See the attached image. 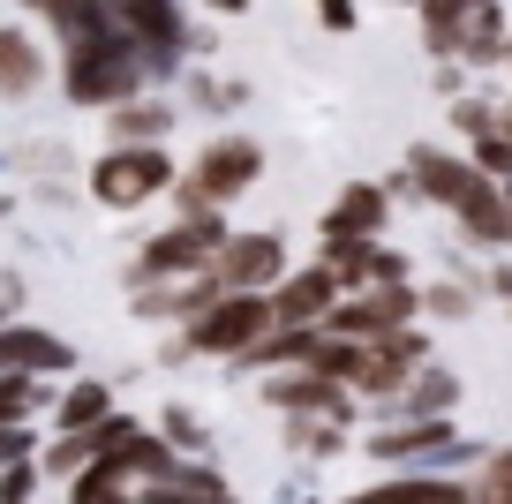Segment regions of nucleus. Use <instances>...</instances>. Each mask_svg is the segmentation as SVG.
<instances>
[{
  "mask_svg": "<svg viewBox=\"0 0 512 504\" xmlns=\"http://www.w3.org/2000/svg\"><path fill=\"white\" fill-rule=\"evenodd\" d=\"M256 166H264V151H256L249 136H234V143H211L204 151V166L189 174V211H211V204H226V196H241L256 181Z\"/></svg>",
  "mask_w": 512,
  "mask_h": 504,
  "instance_id": "7ed1b4c3",
  "label": "nucleus"
},
{
  "mask_svg": "<svg viewBox=\"0 0 512 504\" xmlns=\"http://www.w3.org/2000/svg\"><path fill=\"white\" fill-rule=\"evenodd\" d=\"M166 181H174V158H166L159 143H144V151H113L91 174V189H98V204L128 211V204H144V196H159Z\"/></svg>",
  "mask_w": 512,
  "mask_h": 504,
  "instance_id": "f03ea898",
  "label": "nucleus"
},
{
  "mask_svg": "<svg viewBox=\"0 0 512 504\" xmlns=\"http://www.w3.org/2000/svg\"><path fill=\"white\" fill-rule=\"evenodd\" d=\"M272 294H256V286H226L219 301H211L204 316H196V331H189V347L196 354H249L264 331H272Z\"/></svg>",
  "mask_w": 512,
  "mask_h": 504,
  "instance_id": "f257e3e1",
  "label": "nucleus"
},
{
  "mask_svg": "<svg viewBox=\"0 0 512 504\" xmlns=\"http://www.w3.org/2000/svg\"><path fill=\"white\" fill-rule=\"evenodd\" d=\"M166 121H174L166 106H121V113H113V128H121L128 143H151V136H166Z\"/></svg>",
  "mask_w": 512,
  "mask_h": 504,
  "instance_id": "f3484780",
  "label": "nucleus"
},
{
  "mask_svg": "<svg viewBox=\"0 0 512 504\" xmlns=\"http://www.w3.org/2000/svg\"><path fill=\"white\" fill-rule=\"evenodd\" d=\"M445 407H452V377H422L400 407H384V414H445Z\"/></svg>",
  "mask_w": 512,
  "mask_h": 504,
  "instance_id": "6ab92c4d",
  "label": "nucleus"
},
{
  "mask_svg": "<svg viewBox=\"0 0 512 504\" xmlns=\"http://www.w3.org/2000/svg\"><path fill=\"white\" fill-rule=\"evenodd\" d=\"M31 8H46V16H61V8H68V0H31Z\"/></svg>",
  "mask_w": 512,
  "mask_h": 504,
  "instance_id": "393cba45",
  "label": "nucleus"
},
{
  "mask_svg": "<svg viewBox=\"0 0 512 504\" xmlns=\"http://www.w3.org/2000/svg\"><path fill=\"white\" fill-rule=\"evenodd\" d=\"M437 437H445V422H437V414H422V429H400V437H377V459H407L415 444H437Z\"/></svg>",
  "mask_w": 512,
  "mask_h": 504,
  "instance_id": "aec40b11",
  "label": "nucleus"
},
{
  "mask_svg": "<svg viewBox=\"0 0 512 504\" xmlns=\"http://www.w3.org/2000/svg\"><path fill=\"white\" fill-rule=\"evenodd\" d=\"M407 316H415V286L384 279L377 294H362V301H347V309H332V324L347 331V339H369V331H392V324H407Z\"/></svg>",
  "mask_w": 512,
  "mask_h": 504,
  "instance_id": "423d86ee",
  "label": "nucleus"
},
{
  "mask_svg": "<svg viewBox=\"0 0 512 504\" xmlns=\"http://www.w3.org/2000/svg\"><path fill=\"white\" fill-rule=\"evenodd\" d=\"M272 407H287V414H354L347 392H339V377H324V369H309V377H279Z\"/></svg>",
  "mask_w": 512,
  "mask_h": 504,
  "instance_id": "9d476101",
  "label": "nucleus"
},
{
  "mask_svg": "<svg viewBox=\"0 0 512 504\" xmlns=\"http://www.w3.org/2000/svg\"><path fill=\"white\" fill-rule=\"evenodd\" d=\"M422 362V339H407V331H369V354H362V392H400V377Z\"/></svg>",
  "mask_w": 512,
  "mask_h": 504,
  "instance_id": "0eeeda50",
  "label": "nucleus"
},
{
  "mask_svg": "<svg viewBox=\"0 0 512 504\" xmlns=\"http://www.w3.org/2000/svg\"><path fill=\"white\" fill-rule=\"evenodd\" d=\"M0 369H68V347L53 331H0Z\"/></svg>",
  "mask_w": 512,
  "mask_h": 504,
  "instance_id": "f8f14e48",
  "label": "nucleus"
},
{
  "mask_svg": "<svg viewBox=\"0 0 512 504\" xmlns=\"http://www.w3.org/2000/svg\"><path fill=\"white\" fill-rule=\"evenodd\" d=\"M91 422H106V384H76L61 407V429H91Z\"/></svg>",
  "mask_w": 512,
  "mask_h": 504,
  "instance_id": "a211bd4d",
  "label": "nucleus"
},
{
  "mask_svg": "<svg viewBox=\"0 0 512 504\" xmlns=\"http://www.w3.org/2000/svg\"><path fill=\"white\" fill-rule=\"evenodd\" d=\"M339 286H347V279H339L332 264H324V271H302V279H287V286L272 294L279 324H317V316L332 309V294H339Z\"/></svg>",
  "mask_w": 512,
  "mask_h": 504,
  "instance_id": "6e6552de",
  "label": "nucleus"
},
{
  "mask_svg": "<svg viewBox=\"0 0 512 504\" xmlns=\"http://www.w3.org/2000/svg\"><path fill=\"white\" fill-rule=\"evenodd\" d=\"M31 407H38V384L8 369V377H0V422H23V414H31Z\"/></svg>",
  "mask_w": 512,
  "mask_h": 504,
  "instance_id": "412c9836",
  "label": "nucleus"
},
{
  "mask_svg": "<svg viewBox=\"0 0 512 504\" xmlns=\"http://www.w3.org/2000/svg\"><path fill=\"white\" fill-rule=\"evenodd\" d=\"M407 166H415V189L437 196V204H460V196L475 189V166H460V158H445V151H415Z\"/></svg>",
  "mask_w": 512,
  "mask_h": 504,
  "instance_id": "9b49d317",
  "label": "nucleus"
},
{
  "mask_svg": "<svg viewBox=\"0 0 512 504\" xmlns=\"http://www.w3.org/2000/svg\"><path fill=\"white\" fill-rule=\"evenodd\" d=\"M452 211H460V226H467L475 241H512V196H497L490 174H475V189H467Z\"/></svg>",
  "mask_w": 512,
  "mask_h": 504,
  "instance_id": "1a4fd4ad",
  "label": "nucleus"
},
{
  "mask_svg": "<svg viewBox=\"0 0 512 504\" xmlns=\"http://www.w3.org/2000/svg\"><path fill=\"white\" fill-rule=\"evenodd\" d=\"M46 76V61H38V46L23 31H0V98H23L31 83Z\"/></svg>",
  "mask_w": 512,
  "mask_h": 504,
  "instance_id": "ddd939ff",
  "label": "nucleus"
},
{
  "mask_svg": "<svg viewBox=\"0 0 512 504\" xmlns=\"http://www.w3.org/2000/svg\"><path fill=\"white\" fill-rule=\"evenodd\" d=\"M226 249V234H219V219L211 211H196L189 226H174V234H159L144 249V279H159V271H196L204 256H219Z\"/></svg>",
  "mask_w": 512,
  "mask_h": 504,
  "instance_id": "20e7f679",
  "label": "nucleus"
},
{
  "mask_svg": "<svg viewBox=\"0 0 512 504\" xmlns=\"http://www.w3.org/2000/svg\"><path fill=\"white\" fill-rule=\"evenodd\" d=\"M482 497H512V452L490 459V474H482Z\"/></svg>",
  "mask_w": 512,
  "mask_h": 504,
  "instance_id": "4be33fe9",
  "label": "nucleus"
},
{
  "mask_svg": "<svg viewBox=\"0 0 512 504\" xmlns=\"http://www.w3.org/2000/svg\"><path fill=\"white\" fill-rule=\"evenodd\" d=\"M475 0H430V46L437 53H460V16Z\"/></svg>",
  "mask_w": 512,
  "mask_h": 504,
  "instance_id": "dca6fc26",
  "label": "nucleus"
},
{
  "mask_svg": "<svg viewBox=\"0 0 512 504\" xmlns=\"http://www.w3.org/2000/svg\"><path fill=\"white\" fill-rule=\"evenodd\" d=\"M279 271H287L279 234H234V241L219 249V279H226V286H279Z\"/></svg>",
  "mask_w": 512,
  "mask_h": 504,
  "instance_id": "39448f33",
  "label": "nucleus"
},
{
  "mask_svg": "<svg viewBox=\"0 0 512 504\" xmlns=\"http://www.w3.org/2000/svg\"><path fill=\"white\" fill-rule=\"evenodd\" d=\"M384 226V196L377 189H347L332 204V219H324V234H354V241H369Z\"/></svg>",
  "mask_w": 512,
  "mask_h": 504,
  "instance_id": "4468645a",
  "label": "nucleus"
},
{
  "mask_svg": "<svg viewBox=\"0 0 512 504\" xmlns=\"http://www.w3.org/2000/svg\"><path fill=\"white\" fill-rule=\"evenodd\" d=\"M211 8H241V0H211Z\"/></svg>",
  "mask_w": 512,
  "mask_h": 504,
  "instance_id": "a878e982",
  "label": "nucleus"
},
{
  "mask_svg": "<svg viewBox=\"0 0 512 504\" xmlns=\"http://www.w3.org/2000/svg\"><path fill=\"white\" fill-rule=\"evenodd\" d=\"M430 309H437V316H460V309H467V294H452V286H437V294H430Z\"/></svg>",
  "mask_w": 512,
  "mask_h": 504,
  "instance_id": "b1692460",
  "label": "nucleus"
},
{
  "mask_svg": "<svg viewBox=\"0 0 512 504\" xmlns=\"http://www.w3.org/2000/svg\"><path fill=\"white\" fill-rule=\"evenodd\" d=\"M113 8H121V16H128V31H136V38H151V46H174V8H166V0H113Z\"/></svg>",
  "mask_w": 512,
  "mask_h": 504,
  "instance_id": "2eb2a0df",
  "label": "nucleus"
},
{
  "mask_svg": "<svg viewBox=\"0 0 512 504\" xmlns=\"http://www.w3.org/2000/svg\"><path fill=\"white\" fill-rule=\"evenodd\" d=\"M23 452H31V437H23L16 422H0V459H23Z\"/></svg>",
  "mask_w": 512,
  "mask_h": 504,
  "instance_id": "5701e85b",
  "label": "nucleus"
}]
</instances>
